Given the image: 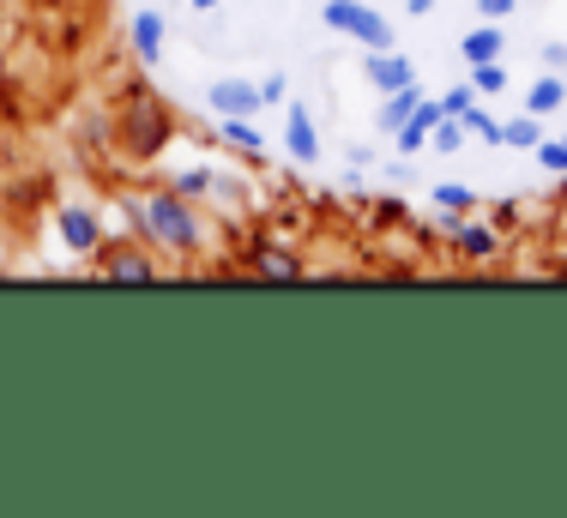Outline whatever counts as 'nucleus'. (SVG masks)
Instances as JSON below:
<instances>
[{"label": "nucleus", "instance_id": "28", "mask_svg": "<svg viewBox=\"0 0 567 518\" xmlns=\"http://www.w3.org/2000/svg\"><path fill=\"white\" fill-rule=\"evenodd\" d=\"M404 7H411V19H429V12H435V0H404Z\"/></svg>", "mask_w": 567, "mask_h": 518}, {"label": "nucleus", "instance_id": "14", "mask_svg": "<svg viewBox=\"0 0 567 518\" xmlns=\"http://www.w3.org/2000/svg\"><path fill=\"white\" fill-rule=\"evenodd\" d=\"M110 278L115 283H152V259L133 253V248H121V253H110Z\"/></svg>", "mask_w": 567, "mask_h": 518}, {"label": "nucleus", "instance_id": "25", "mask_svg": "<svg viewBox=\"0 0 567 518\" xmlns=\"http://www.w3.org/2000/svg\"><path fill=\"white\" fill-rule=\"evenodd\" d=\"M471 97H477V85H458V91H447V97H441V108H447V115H465Z\"/></svg>", "mask_w": 567, "mask_h": 518}, {"label": "nucleus", "instance_id": "21", "mask_svg": "<svg viewBox=\"0 0 567 518\" xmlns=\"http://www.w3.org/2000/svg\"><path fill=\"white\" fill-rule=\"evenodd\" d=\"M471 85L477 91H507V66L502 61H477L471 66Z\"/></svg>", "mask_w": 567, "mask_h": 518}, {"label": "nucleus", "instance_id": "20", "mask_svg": "<svg viewBox=\"0 0 567 518\" xmlns=\"http://www.w3.org/2000/svg\"><path fill=\"white\" fill-rule=\"evenodd\" d=\"M458 121H465V133H477V139L502 145V121H495V115H483L477 103H471V108H465V115H458Z\"/></svg>", "mask_w": 567, "mask_h": 518}, {"label": "nucleus", "instance_id": "27", "mask_svg": "<svg viewBox=\"0 0 567 518\" xmlns=\"http://www.w3.org/2000/svg\"><path fill=\"white\" fill-rule=\"evenodd\" d=\"M544 61H549V73H561V66H567V43H549Z\"/></svg>", "mask_w": 567, "mask_h": 518}, {"label": "nucleus", "instance_id": "16", "mask_svg": "<svg viewBox=\"0 0 567 518\" xmlns=\"http://www.w3.org/2000/svg\"><path fill=\"white\" fill-rule=\"evenodd\" d=\"M458 253H471V259H489L495 248H502V241H495V229L489 224H458Z\"/></svg>", "mask_w": 567, "mask_h": 518}, {"label": "nucleus", "instance_id": "10", "mask_svg": "<svg viewBox=\"0 0 567 518\" xmlns=\"http://www.w3.org/2000/svg\"><path fill=\"white\" fill-rule=\"evenodd\" d=\"M423 103V85H399V91H386L381 97V133H399L404 121H411V108Z\"/></svg>", "mask_w": 567, "mask_h": 518}, {"label": "nucleus", "instance_id": "26", "mask_svg": "<svg viewBox=\"0 0 567 518\" xmlns=\"http://www.w3.org/2000/svg\"><path fill=\"white\" fill-rule=\"evenodd\" d=\"M513 7H519V0H477V12H483V19H489V24H502Z\"/></svg>", "mask_w": 567, "mask_h": 518}, {"label": "nucleus", "instance_id": "17", "mask_svg": "<svg viewBox=\"0 0 567 518\" xmlns=\"http://www.w3.org/2000/svg\"><path fill=\"white\" fill-rule=\"evenodd\" d=\"M254 266H260V278H302V259L284 253V248H260V259H254Z\"/></svg>", "mask_w": 567, "mask_h": 518}, {"label": "nucleus", "instance_id": "23", "mask_svg": "<svg viewBox=\"0 0 567 518\" xmlns=\"http://www.w3.org/2000/svg\"><path fill=\"white\" fill-rule=\"evenodd\" d=\"M537 163H544L549 175H567V139L561 145H537Z\"/></svg>", "mask_w": 567, "mask_h": 518}, {"label": "nucleus", "instance_id": "18", "mask_svg": "<svg viewBox=\"0 0 567 518\" xmlns=\"http://www.w3.org/2000/svg\"><path fill=\"white\" fill-rule=\"evenodd\" d=\"M429 145H435L441 157H453L458 145H465V121H458V115H441V127L429 133Z\"/></svg>", "mask_w": 567, "mask_h": 518}, {"label": "nucleus", "instance_id": "24", "mask_svg": "<svg viewBox=\"0 0 567 518\" xmlns=\"http://www.w3.org/2000/svg\"><path fill=\"white\" fill-rule=\"evenodd\" d=\"M284 91H290V79H284V73L260 79V103H266V108H278V103H284Z\"/></svg>", "mask_w": 567, "mask_h": 518}, {"label": "nucleus", "instance_id": "6", "mask_svg": "<svg viewBox=\"0 0 567 518\" xmlns=\"http://www.w3.org/2000/svg\"><path fill=\"white\" fill-rule=\"evenodd\" d=\"M284 145H290L296 163H320V133H315V115L302 103L284 108Z\"/></svg>", "mask_w": 567, "mask_h": 518}, {"label": "nucleus", "instance_id": "8", "mask_svg": "<svg viewBox=\"0 0 567 518\" xmlns=\"http://www.w3.org/2000/svg\"><path fill=\"white\" fill-rule=\"evenodd\" d=\"M441 115H447L441 103H429V97L416 103V108H411V121H404V127L393 133V139H399V152H404V157H416V152H423V145H429V133L441 127Z\"/></svg>", "mask_w": 567, "mask_h": 518}, {"label": "nucleus", "instance_id": "1", "mask_svg": "<svg viewBox=\"0 0 567 518\" xmlns=\"http://www.w3.org/2000/svg\"><path fill=\"white\" fill-rule=\"evenodd\" d=\"M140 229L157 241V248H169V253H194L199 248V224H194V211H187L182 194H152L145 199Z\"/></svg>", "mask_w": 567, "mask_h": 518}, {"label": "nucleus", "instance_id": "3", "mask_svg": "<svg viewBox=\"0 0 567 518\" xmlns=\"http://www.w3.org/2000/svg\"><path fill=\"white\" fill-rule=\"evenodd\" d=\"M127 145H133L140 157H157V152L169 145V115H164L152 97H145V103L127 115Z\"/></svg>", "mask_w": 567, "mask_h": 518}, {"label": "nucleus", "instance_id": "7", "mask_svg": "<svg viewBox=\"0 0 567 518\" xmlns=\"http://www.w3.org/2000/svg\"><path fill=\"white\" fill-rule=\"evenodd\" d=\"M212 97V108H218V115H260V85H248V79H218V85L206 91Z\"/></svg>", "mask_w": 567, "mask_h": 518}, {"label": "nucleus", "instance_id": "5", "mask_svg": "<svg viewBox=\"0 0 567 518\" xmlns=\"http://www.w3.org/2000/svg\"><path fill=\"white\" fill-rule=\"evenodd\" d=\"M127 37H133L140 66L152 73V66L164 61V12H157V7H140V12H133V24H127Z\"/></svg>", "mask_w": 567, "mask_h": 518}, {"label": "nucleus", "instance_id": "13", "mask_svg": "<svg viewBox=\"0 0 567 518\" xmlns=\"http://www.w3.org/2000/svg\"><path fill=\"white\" fill-rule=\"evenodd\" d=\"M502 145H513V152H537V145H544V127H537L532 108H525L519 121H502Z\"/></svg>", "mask_w": 567, "mask_h": 518}, {"label": "nucleus", "instance_id": "11", "mask_svg": "<svg viewBox=\"0 0 567 518\" xmlns=\"http://www.w3.org/2000/svg\"><path fill=\"white\" fill-rule=\"evenodd\" d=\"M561 103H567V79H561V73H544V79L532 85V97H525V108H532L537 121H544V115H556Z\"/></svg>", "mask_w": 567, "mask_h": 518}, {"label": "nucleus", "instance_id": "22", "mask_svg": "<svg viewBox=\"0 0 567 518\" xmlns=\"http://www.w3.org/2000/svg\"><path fill=\"white\" fill-rule=\"evenodd\" d=\"M429 199H435V211H471V206H477V194H471V187H435Z\"/></svg>", "mask_w": 567, "mask_h": 518}, {"label": "nucleus", "instance_id": "4", "mask_svg": "<svg viewBox=\"0 0 567 518\" xmlns=\"http://www.w3.org/2000/svg\"><path fill=\"white\" fill-rule=\"evenodd\" d=\"M362 79H369L374 91H399V85H416V66L404 61L399 49H369V61H362Z\"/></svg>", "mask_w": 567, "mask_h": 518}, {"label": "nucleus", "instance_id": "2", "mask_svg": "<svg viewBox=\"0 0 567 518\" xmlns=\"http://www.w3.org/2000/svg\"><path fill=\"white\" fill-rule=\"evenodd\" d=\"M320 19H327V31L357 37L362 49H393V24H386L381 12H369L362 0H327V7H320Z\"/></svg>", "mask_w": 567, "mask_h": 518}, {"label": "nucleus", "instance_id": "19", "mask_svg": "<svg viewBox=\"0 0 567 518\" xmlns=\"http://www.w3.org/2000/svg\"><path fill=\"white\" fill-rule=\"evenodd\" d=\"M169 194H182V199L212 194V169H182V175H169Z\"/></svg>", "mask_w": 567, "mask_h": 518}, {"label": "nucleus", "instance_id": "29", "mask_svg": "<svg viewBox=\"0 0 567 518\" xmlns=\"http://www.w3.org/2000/svg\"><path fill=\"white\" fill-rule=\"evenodd\" d=\"M187 7H194V12H212V7H218V0H187Z\"/></svg>", "mask_w": 567, "mask_h": 518}, {"label": "nucleus", "instance_id": "12", "mask_svg": "<svg viewBox=\"0 0 567 518\" xmlns=\"http://www.w3.org/2000/svg\"><path fill=\"white\" fill-rule=\"evenodd\" d=\"M458 54H465L471 66H477V61H502V31H495V24H477L471 37H458Z\"/></svg>", "mask_w": 567, "mask_h": 518}, {"label": "nucleus", "instance_id": "9", "mask_svg": "<svg viewBox=\"0 0 567 518\" xmlns=\"http://www.w3.org/2000/svg\"><path fill=\"white\" fill-rule=\"evenodd\" d=\"M97 236H103V229H97V211H85V206H66V211H61V241H66L73 253H91V248H97Z\"/></svg>", "mask_w": 567, "mask_h": 518}, {"label": "nucleus", "instance_id": "15", "mask_svg": "<svg viewBox=\"0 0 567 518\" xmlns=\"http://www.w3.org/2000/svg\"><path fill=\"white\" fill-rule=\"evenodd\" d=\"M224 145H236V152H266L254 115H224Z\"/></svg>", "mask_w": 567, "mask_h": 518}]
</instances>
